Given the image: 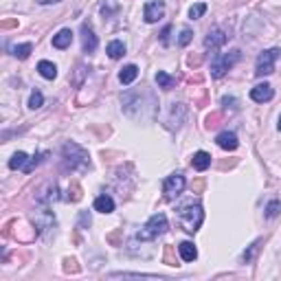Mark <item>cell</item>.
Masks as SVG:
<instances>
[{
	"instance_id": "40",
	"label": "cell",
	"mask_w": 281,
	"mask_h": 281,
	"mask_svg": "<svg viewBox=\"0 0 281 281\" xmlns=\"http://www.w3.org/2000/svg\"><path fill=\"white\" fill-rule=\"evenodd\" d=\"M202 187H204V182H202V180H198V182L193 184V191H196V193H200V191H202Z\"/></svg>"
},
{
	"instance_id": "41",
	"label": "cell",
	"mask_w": 281,
	"mask_h": 281,
	"mask_svg": "<svg viewBox=\"0 0 281 281\" xmlns=\"http://www.w3.org/2000/svg\"><path fill=\"white\" fill-rule=\"evenodd\" d=\"M198 64H200V57H198V55L196 57H193V55L189 57V66H198Z\"/></svg>"
},
{
	"instance_id": "19",
	"label": "cell",
	"mask_w": 281,
	"mask_h": 281,
	"mask_svg": "<svg viewBox=\"0 0 281 281\" xmlns=\"http://www.w3.org/2000/svg\"><path fill=\"white\" fill-rule=\"evenodd\" d=\"M38 70H40V75H42L44 79H55L57 77V66L53 64V61H48V60H42L38 64Z\"/></svg>"
},
{
	"instance_id": "42",
	"label": "cell",
	"mask_w": 281,
	"mask_h": 281,
	"mask_svg": "<svg viewBox=\"0 0 281 281\" xmlns=\"http://www.w3.org/2000/svg\"><path fill=\"white\" fill-rule=\"evenodd\" d=\"M40 4H53V2H60V0H38Z\"/></svg>"
},
{
	"instance_id": "28",
	"label": "cell",
	"mask_w": 281,
	"mask_h": 281,
	"mask_svg": "<svg viewBox=\"0 0 281 281\" xmlns=\"http://www.w3.org/2000/svg\"><path fill=\"white\" fill-rule=\"evenodd\" d=\"M206 13V4L204 2H198V4H193L191 9H189V18L191 20H198V18H202Z\"/></svg>"
},
{
	"instance_id": "21",
	"label": "cell",
	"mask_w": 281,
	"mask_h": 281,
	"mask_svg": "<svg viewBox=\"0 0 281 281\" xmlns=\"http://www.w3.org/2000/svg\"><path fill=\"white\" fill-rule=\"evenodd\" d=\"M26 162H29V156L24 152H16L11 158H9V169H22L24 171Z\"/></svg>"
},
{
	"instance_id": "11",
	"label": "cell",
	"mask_w": 281,
	"mask_h": 281,
	"mask_svg": "<svg viewBox=\"0 0 281 281\" xmlns=\"http://www.w3.org/2000/svg\"><path fill=\"white\" fill-rule=\"evenodd\" d=\"M275 97V90H272L270 83H257V86L250 90V99L257 101V103H263V101H270Z\"/></svg>"
},
{
	"instance_id": "34",
	"label": "cell",
	"mask_w": 281,
	"mask_h": 281,
	"mask_svg": "<svg viewBox=\"0 0 281 281\" xmlns=\"http://www.w3.org/2000/svg\"><path fill=\"white\" fill-rule=\"evenodd\" d=\"M105 240H108L112 246H119V240H121V228H119V231H114V233H110Z\"/></svg>"
},
{
	"instance_id": "27",
	"label": "cell",
	"mask_w": 281,
	"mask_h": 281,
	"mask_svg": "<svg viewBox=\"0 0 281 281\" xmlns=\"http://www.w3.org/2000/svg\"><path fill=\"white\" fill-rule=\"evenodd\" d=\"M66 200H70V202H79V200H81V187H79L77 182H70Z\"/></svg>"
},
{
	"instance_id": "2",
	"label": "cell",
	"mask_w": 281,
	"mask_h": 281,
	"mask_svg": "<svg viewBox=\"0 0 281 281\" xmlns=\"http://www.w3.org/2000/svg\"><path fill=\"white\" fill-rule=\"evenodd\" d=\"M202 220H204V211H202L200 202H187L178 209V222L187 233H196L200 228Z\"/></svg>"
},
{
	"instance_id": "38",
	"label": "cell",
	"mask_w": 281,
	"mask_h": 281,
	"mask_svg": "<svg viewBox=\"0 0 281 281\" xmlns=\"http://www.w3.org/2000/svg\"><path fill=\"white\" fill-rule=\"evenodd\" d=\"M169 33H171V26H165L162 33H161V42L162 44H169Z\"/></svg>"
},
{
	"instance_id": "10",
	"label": "cell",
	"mask_w": 281,
	"mask_h": 281,
	"mask_svg": "<svg viewBox=\"0 0 281 281\" xmlns=\"http://www.w3.org/2000/svg\"><path fill=\"white\" fill-rule=\"evenodd\" d=\"M228 42V33L222 29H213L209 31V35L204 38V48H211V51H218L220 46H224V44Z\"/></svg>"
},
{
	"instance_id": "43",
	"label": "cell",
	"mask_w": 281,
	"mask_h": 281,
	"mask_svg": "<svg viewBox=\"0 0 281 281\" xmlns=\"http://www.w3.org/2000/svg\"><path fill=\"white\" fill-rule=\"evenodd\" d=\"M279 130H281V114H279Z\"/></svg>"
},
{
	"instance_id": "33",
	"label": "cell",
	"mask_w": 281,
	"mask_h": 281,
	"mask_svg": "<svg viewBox=\"0 0 281 281\" xmlns=\"http://www.w3.org/2000/svg\"><path fill=\"white\" fill-rule=\"evenodd\" d=\"M64 272H79V266L75 259H64Z\"/></svg>"
},
{
	"instance_id": "20",
	"label": "cell",
	"mask_w": 281,
	"mask_h": 281,
	"mask_svg": "<svg viewBox=\"0 0 281 281\" xmlns=\"http://www.w3.org/2000/svg\"><path fill=\"white\" fill-rule=\"evenodd\" d=\"M105 53L110 55V60H119V57L125 55V44L119 42V40H114V42H110V44H108Z\"/></svg>"
},
{
	"instance_id": "32",
	"label": "cell",
	"mask_w": 281,
	"mask_h": 281,
	"mask_svg": "<svg viewBox=\"0 0 281 281\" xmlns=\"http://www.w3.org/2000/svg\"><path fill=\"white\" fill-rule=\"evenodd\" d=\"M110 277H158L149 272H110Z\"/></svg>"
},
{
	"instance_id": "14",
	"label": "cell",
	"mask_w": 281,
	"mask_h": 281,
	"mask_svg": "<svg viewBox=\"0 0 281 281\" xmlns=\"http://www.w3.org/2000/svg\"><path fill=\"white\" fill-rule=\"evenodd\" d=\"M73 42V31L70 29H61L57 35H53V46L55 48H68Z\"/></svg>"
},
{
	"instance_id": "3",
	"label": "cell",
	"mask_w": 281,
	"mask_h": 281,
	"mask_svg": "<svg viewBox=\"0 0 281 281\" xmlns=\"http://www.w3.org/2000/svg\"><path fill=\"white\" fill-rule=\"evenodd\" d=\"M167 228H169V222H167V215H165V213H154L152 218H149L147 222H145V226L140 228L139 233H136V240H140V241L156 240L158 235L167 233Z\"/></svg>"
},
{
	"instance_id": "25",
	"label": "cell",
	"mask_w": 281,
	"mask_h": 281,
	"mask_svg": "<svg viewBox=\"0 0 281 281\" xmlns=\"http://www.w3.org/2000/svg\"><path fill=\"white\" fill-rule=\"evenodd\" d=\"M46 156H48L46 152H40V154H35L33 158H29V162H26V167H24V174H31V171H33L35 167H38L40 162H42V161H44V158H46Z\"/></svg>"
},
{
	"instance_id": "9",
	"label": "cell",
	"mask_w": 281,
	"mask_h": 281,
	"mask_svg": "<svg viewBox=\"0 0 281 281\" xmlns=\"http://www.w3.org/2000/svg\"><path fill=\"white\" fill-rule=\"evenodd\" d=\"M184 117H187V108L182 103H171L169 108V117H167V127L169 130H178L182 125Z\"/></svg>"
},
{
	"instance_id": "13",
	"label": "cell",
	"mask_w": 281,
	"mask_h": 281,
	"mask_svg": "<svg viewBox=\"0 0 281 281\" xmlns=\"http://www.w3.org/2000/svg\"><path fill=\"white\" fill-rule=\"evenodd\" d=\"M215 143H218L222 149H226V152H233V149H237L240 140H237V136L233 134V132H222V134H218Z\"/></svg>"
},
{
	"instance_id": "12",
	"label": "cell",
	"mask_w": 281,
	"mask_h": 281,
	"mask_svg": "<svg viewBox=\"0 0 281 281\" xmlns=\"http://www.w3.org/2000/svg\"><path fill=\"white\" fill-rule=\"evenodd\" d=\"M81 46H83V53H95L97 48V35L90 29V24H86V22L81 24Z\"/></svg>"
},
{
	"instance_id": "39",
	"label": "cell",
	"mask_w": 281,
	"mask_h": 281,
	"mask_svg": "<svg viewBox=\"0 0 281 281\" xmlns=\"http://www.w3.org/2000/svg\"><path fill=\"white\" fill-rule=\"evenodd\" d=\"M13 26H18V20H2L0 22V29H13Z\"/></svg>"
},
{
	"instance_id": "6",
	"label": "cell",
	"mask_w": 281,
	"mask_h": 281,
	"mask_svg": "<svg viewBox=\"0 0 281 281\" xmlns=\"http://www.w3.org/2000/svg\"><path fill=\"white\" fill-rule=\"evenodd\" d=\"M184 176L182 174H171L165 178V184H162V193H165V200H174L182 193L184 189Z\"/></svg>"
},
{
	"instance_id": "4",
	"label": "cell",
	"mask_w": 281,
	"mask_h": 281,
	"mask_svg": "<svg viewBox=\"0 0 281 281\" xmlns=\"http://www.w3.org/2000/svg\"><path fill=\"white\" fill-rule=\"evenodd\" d=\"M237 60H240V51H237V48H233L231 53H215L213 60H211V75H213L215 79L224 77V75L235 66Z\"/></svg>"
},
{
	"instance_id": "37",
	"label": "cell",
	"mask_w": 281,
	"mask_h": 281,
	"mask_svg": "<svg viewBox=\"0 0 281 281\" xmlns=\"http://www.w3.org/2000/svg\"><path fill=\"white\" fill-rule=\"evenodd\" d=\"M222 105H226V108L231 105V110H235V108H237V99H235V97H224V99H222Z\"/></svg>"
},
{
	"instance_id": "22",
	"label": "cell",
	"mask_w": 281,
	"mask_h": 281,
	"mask_svg": "<svg viewBox=\"0 0 281 281\" xmlns=\"http://www.w3.org/2000/svg\"><path fill=\"white\" fill-rule=\"evenodd\" d=\"M31 51H33V44L26 42V44H16V46L11 48L13 57H18V60H26V57L31 55Z\"/></svg>"
},
{
	"instance_id": "35",
	"label": "cell",
	"mask_w": 281,
	"mask_h": 281,
	"mask_svg": "<svg viewBox=\"0 0 281 281\" xmlns=\"http://www.w3.org/2000/svg\"><path fill=\"white\" fill-rule=\"evenodd\" d=\"M79 226H90V213H88V211L79 213Z\"/></svg>"
},
{
	"instance_id": "16",
	"label": "cell",
	"mask_w": 281,
	"mask_h": 281,
	"mask_svg": "<svg viewBox=\"0 0 281 281\" xmlns=\"http://www.w3.org/2000/svg\"><path fill=\"white\" fill-rule=\"evenodd\" d=\"M178 253H180V257H182V261H193V259L198 257V248L193 246V241H180Z\"/></svg>"
},
{
	"instance_id": "30",
	"label": "cell",
	"mask_w": 281,
	"mask_h": 281,
	"mask_svg": "<svg viewBox=\"0 0 281 281\" xmlns=\"http://www.w3.org/2000/svg\"><path fill=\"white\" fill-rule=\"evenodd\" d=\"M162 261H165L167 266H178V263H176V257H174V246H169V244L165 246V257H162Z\"/></svg>"
},
{
	"instance_id": "7",
	"label": "cell",
	"mask_w": 281,
	"mask_h": 281,
	"mask_svg": "<svg viewBox=\"0 0 281 281\" xmlns=\"http://www.w3.org/2000/svg\"><path fill=\"white\" fill-rule=\"evenodd\" d=\"M55 200H60V189H57L55 182H46L38 193H35V202L42 206H48Z\"/></svg>"
},
{
	"instance_id": "23",
	"label": "cell",
	"mask_w": 281,
	"mask_h": 281,
	"mask_svg": "<svg viewBox=\"0 0 281 281\" xmlns=\"http://www.w3.org/2000/svg\"><path fill=\"white\" fill-rule=\"evenodd\" d=\"M156 83L162 88V90H171V88L176 86V79L169 77L167 73H162V70H158V73H156Z\"/></svg>"
},
{
	"instance_id": "31",
	"label": "cell",
	"mask_w": 281,
	"mask_h": 281,
	"mask_svg": "<svg viewBox=\"0 0 281 281\" xmlns=\"http://www.w3.org/2000/svg\"><path fill=\"white\" fill-rule=\"evenodd\" d=\"M191 38H193L191 29H182V31H180V38H178V44H180V46H187V44H189V42H191Z\"/></svg>"
},
{
	"instance_id": "1",
	"label": "cell",
	"mask_w": 281,
	"mask_h": 281,
	"mask_svg": "<svg viewBox=\"0 0 281 281\" xmlns=\"http://www.w3.org/2000/svg\"><path fill=\"white\" fill-rule=\"evenodd\" d=\"M61 165L68 171H86L90 169V156L77 143H64V147H61Z\"/></svg>"
},
{
	"instance_id": "24",
	"label": "cell",
	"mask_w": 281,
	"mask_h": 281,
	"mask_svg": "<svg viewBox=\"0 0 281 281\" xmlns=\"http://www.w3.org/2000/svg\"><path fill=\"white\" fill-rule=\"evenodd\" d=\"M259 244H261V240L253 241V244L248 246V250H244V255H241V257H240V263H250V261H253L255 253H257V250H259Z\"/></svg>"
},
{
	"instance_id": "18",
	"label": "cell",
	"mask_w": 281,
	"mask_h": 281,
	"mask_svg": "<svg viewBox=\"0 0 281 281\" xmlns=\"http://www.w3.org/2000/svg\"><path fill=\"white\" fill-rule=\"evenodd\" d=\"M136 77H139V68H136L134 64H127V66H123V68H121V73H119V81H121V83H125V86H127V83H132V81H134Z\"/></svg>"
},
{
	"instance_id": "26",
	"label": "cell",
	"mask_w": 281,
	"mask_h": 281,
	"mask_svg": "<svg viewBox=\"0 0 281 281\" xmlns=\"http://www.w3.org/2000/svg\"><path fill=\"white\" fill-rule=\"evenodd\" d=\"M42 103H44L42 92H40V90H33V92H31V97H29V108H31V110H38V108H42Z\"/></svg>"
},
{
	"instance_id": "5",
	"label": "cell",
	"mask_w": 281,
	"mask_h": 281,
	"mask_svg": "<svg viewBox=\"0 0 281 281\" xmlns=\"http://www.w3.org/2000/svg\"><path fill=\"white\" fill-rule=\"evenodd\" d=\"M281 57V48H268V51L259 53L257 64H255V75L257 77H266V75L275 73V61Z\"/></svg>"
},
{
	"instance_id": "8",
	"label": "cell",
	"mask_w": 281,
	"mask_h": 281,
	"mask_svg": "<svg viewBox=\"0 0 281 281\" xmlns=\"http://www.w3.org/2000/svg\"><path fill=\"white\" fill-rule=\"evenodd\" d=\"M162 13H165V2L162 0H149V2H145V22L147 24H154V22H158L162 18Z\"/></svg>"
},
{
	"instance_id": "17",
	"label": "cell",
	"mask_w": 281,
	"mask_h": 281,
	"mask_svg": "<svg viewBox=\"0 0 281 281\" xmlns=\"http://www.w3.org/2000/svg\"><path fill=\"white\" fill-rule=\"evenodd\" d=\"M191 165H193V169H198V171L209 169V165H211V154H206V152H196V154H193V158H191Z\"/></svg>"
},
{
	"instance_id": "15",
	"label": "cell",
	"mask_w": 281,
	"mask_h": 281,
	"mask_svg": "<svg viewBox=\"0 0 281 281\" xmlns=\"http://www.w3.org/2000/svg\"><path fill=\"white\" fill-rule=\"evenodd\" d=\"M95 211H99V213H112L114 200L108 196V193H101V196L95 200Z\"/></svg>"
},
{
	"instance_id": "36",
	"label": "cell",
	"mask_w": 281,
	"mask_h": 281,
	"mask_svg": "<svg viewBox=\"0 0 281 281\" xmlns=\"http://www.w3.org/2000/svg\"><path fill=\"white\" fill-rule=\"evenodd\" d=\"M218 121H220V114L218 112L209 114V117H206V127H215V125H218Z\"/></svg>"
},
{
	"instance_id": "29",
	"label": "cell",
	"mask_w": 281,
	"mask_h": 281,
	"mask_svg": "<svg viewBox=\"0 0 281 281\" xmlns=\"http://www.w3.org/2000/svg\"><path fill=\"white\" fill-rule=\"evenodd\" d=\"M279 211H281V202L279 200H272L270 204L266 206V218H277V215H279Z\"/></svg>"
}]
</instances>
